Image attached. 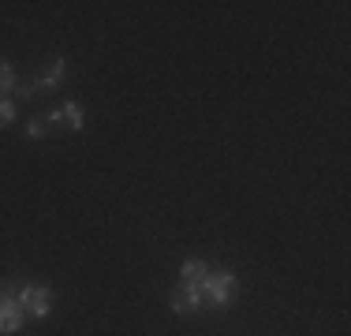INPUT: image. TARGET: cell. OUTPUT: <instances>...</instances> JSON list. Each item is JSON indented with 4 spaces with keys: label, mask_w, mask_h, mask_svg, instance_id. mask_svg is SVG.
<instances>
[{
    "label": "cell",
    "mask_w": 351,
    "mask_h": 336,
    "mask_svg": "<svg viewBox=\"0 0 351 336\" xmlns=\"http://www.w3.org/2000/svg\"><path fill=\"white\" fill-rule=\"evenodd\" d=\"M236 284H239V276L232 273V269H210L206 280H202V299L210 302L213 310H224L232 299V291H236Z\"/></svg>",
    "instance_id": "6da1fadb"
},
{
    "label": "cell",
    "mask_w": 351,
    "mask_h": 336,
    "mask_svg": "<svg viewBox=\"0 0 351 336\" xmlns=\"http://www.w3.org/2000/svg\"><path fill=\"white\" fill-rule=\"evenodd\" d=\"M68 79V64H64V56H56V60L45 64V71L38 75V79L30 82H19L15 86V97H34V94H49V90H60V82Z\"/></svg>",
    "instance_id": "7a4b0ae2"
},
{
    "label": "cell",
    "mask_w": 351,
    "mask_h": 336,
    "mask_svg": "<svg viewBox=\"0 0 351 336\" xmlns=\"http://www.w3.org/2000/svg\"><path fill=\"white\" fill-rule=\"evenodd\" d=\"M15 299L30 317H49V310H53V288H45V284H23Z\"/></svg>",
    "instance_id": "3957f363"
},
{
    "label": "cell",
    "mask_w": 351,
    "mask_h": 336,
    "mask_svg": "<svg viewBox=\"0 0 351 336\" xmlns=\"http://www.w3.org/2000/svg\"><path fill=\"white\" fill-rule=\"evenodd\" d=\"M202 284H183L180 280V288L172 291V299H169V307L176 310V314H183V317H191V314H198L202 310Z\"/></svg>",
    "instance_id": "277c9868"
},
{
    "label": "cell",
    "mask_w": 351,
    "mask_h": 336,
    "mask_svg": "<svg viewBox=\"0 0 351 336\" xmlns=\"http://www.w3.org/2000/svg\"><path fill=\"white\" fill-rule=\"evenodd\" d=\"M23 322H27V310L19 307V299L8 296V291H0V336L19 333Z\"/></svg>",
    "instance_id": "5b68a950"
},
{
    "label": "cell",
    "mask_w": 351,
    "mask_h": 336,
    "mask_svg": "<svg viewBox=\"0 0 351 336\" xmlns=\"http://www.w3.org/2000/svg\"><path fill=\"white\" fill-rule=\"evenodd\" d=\"M45 123H53V128H68V131H82L86 128V116H82L79 101H64L60 108H53V112L45 116Z\"/></svg>",
    "instance_id": "8992f818"
},
{
    "label": "cell",
    "mask_w": 351,
    "mask_h": 336,
    "mask_svg": "<svg viewBox=\"0 0 351 336\" xmlns=\"http://www.w3.org/2000/svg\"><path fill=\"white\" fill-rule=\"evenodd\" d=\"M206 273H210V265H206L202 258H187V262L180 265V280L183 284H202Z\"/></svg>",
    "instance_id": "52a82bcc"
},
{
    "label": "cell",
    "mask_w": 351,
    "mask_h": 336,
    "mask_svg": "<svg viewBox=\"0 0 351 336\" xmlns=\"http://www.w3.org/2000/svg\"><path fill=\"white\" fill-rule=\"evenodd\" d=\"M15 86H19V79H15V67L0 56V97H12Z\"/></svg>",
    "instance_id": "ba28073f"
},
{
    "label": "cell",
    "mask_w": 351,
    "mask_h": 336,
    "mask_svg": "<svg viewBox=\"0 0 351 336\" xmlns=\"http://www.w3.org/2000/svg\"><path fill=\"white\" fill-rule=\"evenodd\" d=\"M15 123V101L12 97H0V128Z\"/></svg>",
    "instance_id": "9c48e42d"
},
{
    "label": "cell",
    "mask_w": 351,
    "mask_h": 336,
    "mask_svg": "<svg viewBox=\"0 0 351 336\" xmlns=\"http://www.w3.org/2000/svg\"><path fill=\"white\" fill-rule=\"evenodd\" d=\"M49 134V123L41 120V116H34V120H27V139H45Z\"/></svg>",
    "instance_id": "30bf717a"
}]
</instances>
